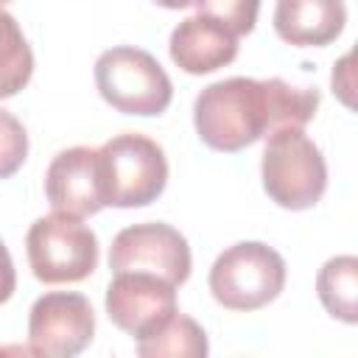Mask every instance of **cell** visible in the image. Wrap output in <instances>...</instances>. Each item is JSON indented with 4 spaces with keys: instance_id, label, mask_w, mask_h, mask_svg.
Instances as JSON below:
<instances>
[{
    "instance_id": "obj_1",
    "label": "cell",
    "mask_w": 358,
    "mask_h": 358,
    "mask_svg": "<svg viewBox=\"0 0 358 358\" xmlns=\"http://www.w3.org/2000/svg\"><path fill=\"white\" fill-rule=\"evenodd\" d=\"M316 109V87H294L277 76H232L207 84L196 95L193 126L207 148L235 154L274 131L305 129Z\"/></svg>"
},
{
    "instance_id": "obj_2",
    "label": "cell",
    "mask_w": 358,
    "mask_h": 358,
    "mask_svg": "<svg viewBox=\"0 0 358 358\" xmlns=\"http://www.w3.org/2000/svg\"><path fill=\"white\" fill-rule=\"evenodd\" d=\"M260 179L277 207L310 210L327 190V162L305 129H282L266 137Z\"/></svg>"
},
{
    "instance_id": "obj_3",
    "label": "cell",
    "mask_w": 358,
    "mask_h": 358,
    "mask_svg": "<svg viewBox=\"0 0 358 358\" xmlns=\"http://www.w3.org/2000/svg\"><path fill=\"white\" fill-rule=\"evenodd\" d=\"M95 87L101 98L137 117H157L173 101V84L162 64L143 48L115 45L95 59Z\"/></svg>"
},
{
    "instance_id": "obj_4",
    "label": "cell",
    "mask_w": 358,
    "mask_h": 358,
    "mask_svg": "<svg viewBox=\"0 0 358 358\" xmlns=\"http://www.w3.org/2000/svg\"><path fill=\"white\" fill-rule=\"evenodd\" d=\"M285 260L263 241H241L224 249L210 268L213 299L227 310H260L285 288Z\"/></svg>"
},
{
    "instance_id": "obj_5",
    "label": "cell",
    "mask_w": 358,
    "mask_h": 358,
    "mask_svg": "<svg viewBox=\"0 0 358 358\" xmlns=\"http://www.w3.org/2000/svg\"><path fill=\"white\" fill-rule=\"evenodd\" d=\"M101 176L106 207H145L168 185V159L157 140L140 131L109 137L101 148Z\"/></svg>"
},
{
    "instance_id": "obj_6",
    "label": "cell",
    "mask_w": 358,
    "mask_h": 358,
    "mask_svg": "<svg viewBox=\"0 0 358 358\" xmlns=\"http://www.w3.org/2000/svg\"><path fill=\"white\" fill-rule=\"evenodd\" d=\"M25 255L39 282H81L98 268V238L81 218L53 213L28 227Z\"/></svg>"
},
{
    "instance_id": "obj_7",
    "label": "cell",
    "mask_w": 358,
    "mask_h": 358,
    "mask_svg": "<svg viewBox=\"0 0 358 358\" xmlns=\"http://www.w3.org/2000/svg\"><path fill=\"white\" fill-rule=\"evenodd\" d=\"M187 238L162 221H145L123 227L109 246V268L115 271H148L171 285H182L190 277Z\"/></svg>"
},
{
    "instance_id": "obj_8",
    "label": "cell",
    "mask_w": 358,
    "mask_h": 358,
    "mask_svg": "<svg viewBox=\"0 0 358 358\" xmlns=\"http://www.w3.org/2000/svg\"><path fill=\"white\" fill-rule=\"evenodd\" d=\"M95 313L78 291H48L28 313V352L42 358H73L90 347Z\"/></svg>"
},
{
    "instance_id": "obj_9",
    "label": "cell",
    "mask_w": 358,
    "mask_h": 358,
    "mask_svg": "<svg viewBox=\"0 0 358 358\" xmlns=\"http://www.w3.org/2000/svg\"><path fill=\"white\" fill-rule=\"evenodd\" d=\"M106 316L134 341L159 330L176 308V285L148 271H115L106 288Z\"/></svg>"
},
{
    "instance_id": "obj_10",
    "label": "cell",
    "mask_w": 358,
    "mask_h": 358,
    "mask_svg": "<svg viewBox=\"0 0 358 358\" xmlns=\"http://www.w3.org/2000/svg\"><path fill=\"white\" fill-rule=\"evenodd\" d=\"M45 196L53 213L87 218L106 207L98 148L73 145L59 151L45 171Z\"/></svg>"
},
{
    "instance_id": "obj_11",
    "label": "cell",
    "mask_w": 358,
    "mask_h": 358,
    "mask_svg": "<svg viewBox=\"0 0 358 358\" xmlns=\"http://www.w3.org/2000/svg\"><path fill=\"white\" fill-rule=\"evenodd\" d=\"M168 53L173 64L190 76H204L227 67L238 56V36L218 20L196 14L171 31Z\"/></svg>"
},
{
    "instance_id": "obj_12",
    "label": "cell",
    "mask_w": 358,
    "mask_h": 358,
    "mask_svg": "<svg viewBox=\"0 0 358 358\" xmlns=\"http://www.w3.org/2000/svg\"><path fill=\"white\" fill-rule=\"evenodd\" d=\"M347 25L344 0H277L274 31L294 48H324Z\"/></svg>"
},
{
    "instance_id": "obj_13",
    "label": "cell",
    "mask_w": 358,
    "mask_h": 358,
    "mask_svg": "<svg viewBox=\"0 0 358 358\" xmlns=\"http://www.w3.org/2000/svg\"><path fill=\"white\" fill-rule=\"evenodd\" d=\"M316 294L333 319H338L344 324H355L358 322V302H355L358 260L352 255L330 257L316 274Z\"/></svg>"
},
{
    "instance_id": "obj_14",
    "label": "cell",
    "mask_w": 358,
    "mask_h": 358,
    "mask_svg": "<svg viewBox=\"0 0 358 358\" xmlns=\"http://www.w3.org/2000/svg\"><path fill=\"white\" fill-rule=\"evenodd\" d=\"M210 350L201 324L185 313H173L159 330L137 341V355L143 358H204Z\"/></svg>"
},
{
    "instance_id": "obj_15",
    "label": "cell",
    "mask_w": 358,
    "mask_h": 358,
    "mask_svg": "<svg viewBox=\"0 0 358 358\" xmlns=\"http://www.w3.org/2000/svg\"><path fill=\"white\" fill-rule=\"evenodd\" d=\"M34 76V50L20 22L0 8V101L28 87Z\"/></svg>"
},
{
    "instance_id": "obj_16",
    "label": "cell",
    "mask_w": 358,
    "mask_h": 358,
    "mask_svg": "<svg viewBox=\"0 0 358 358\" xmlns=\"http://www.w3.org/2000/svg\"><path fill=\"white\" fill-rule=\"evenodd\" d=\"M193 6L199 8V14H207L224 22L235 36L249 34L260 11V0H196Z\"/></svg>"
},
{
    "instance_id": "obj_17",
    "label": "cell",
    "mask_w": 358,
    "mask_h": 358,
    "mask_svg": "<svg viewBox=\"0 0 358 358\" xmlns=\"http://www.w3.org/2000/svg\"><path fill=\"white\" fill-rule=\"evenodd\" d=\"M28 157V131L8 112L0 109V179L14 176Z\"/></svg>"
},
{
    "instance_id": "obj_18",
    "label": "cell",
    "mask_w": 358,
    "mask_h": 358,
    "mask_svg": "<svg viewBox=\"0 0 358 358\" xmlns=\"http://www.w3.org/2000/svg\"><path fill=\"white\" fill-rule=\"evenodd\" d=\"M17 288V271H14V260L6 249V243L0 241V305H6L11 299Z\"/></svg>"
},
{
    "instance_id": "obj_19",
    "label": "cell",
    "mask_w": 358,
    "mask_h": 358,
    "mask_svg": "<svg viewBox=\"0 0 358 358\" xmlns=\"http://www.w3.org/2000/svg\"><path fill=\"white\" fill-rule=\"evenodd\" d=\"M157 6H162V8H187V6H193L196 0H154Z\"/></svg>"
},
{
    "instance_id": "obj_20",
    "label": "cell",
    "mask_w": 358,
    "mask_h": 358,
    "mask_svg": "<svg viewBox=\"0 0 358 358\" xmlns=\"http://www.w3.org/2000/svg\"><path fill=\"white\" fill-rule=\"evenodd\" d=\"M6 3H11V0H0V8H3V6H6Z\"/></svg>"
}]
</instances>
